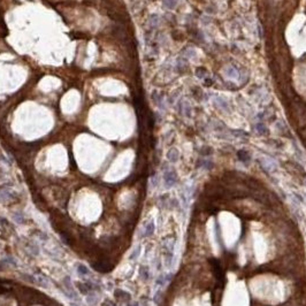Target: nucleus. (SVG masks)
<instances>
[{
    "mask_svg": "<svg viewBox=\"0 0 306 306\" xmlns=\"http://www.w3.org/2000/svg\"><path fill=\"white\" fill-rule=\"evenodd\" d=\"M163 182L167 188H171L177 182V175L174 170H167L163 174Z\"/></svg>",
    "mask_w": 306,
    "mask_h": 306,
    "instance_id": "f257e3e1",
    "label": "nucleus"
},
{
    "mask_svg": "<svg viewBox=\"0 0 306 306\" xmlns=\"http://www.w3.org/2000/svg\"><path fill=\"white\" fill-rule=\"evenodd\" d=\"M15 198V193L11 190H1L0 191V200L1 201H11Z\"/></svg>",
    "mask_w": 306,
    "mask_h": 306,
    "instance_id": "f03ea898",
    "label": "nucleus"
},
{
    "mask_svg": "<svg viewBox=\"0 0 306 306\" xmlns=\"http://www.w3.org/2000/svg\"><path fill=\"white\" fill-rule=\"evenodd\" d=\"M115 296L120 299V300H124V302H130L131 300V297H130V294H128L127 291H124V290H121V289H119V290H116L115 291Z\"/></svg>",
    "mask_w": 306,
    "mask_h": 306,
    "instance_id": "7ed1b4c3",
    "label": "nucleus"
},
{
    "mask_svg": "<svg viewBox=\"0 0 306 306\" xmlns=\"http://www.w3.org/2000/svg\"><path fill=\"white\" fill-rule=\"evenodd\" d=\"M167 159L171 162H176L179 160V151L176 148H170L167 153Z\"/></svg>",
    "mask_w": 306,
    "mask_h": 306,
    "instance_id": "20e7f679",
    "label": "nucleus"
},
{
    "mask_svg": "<svg viewBox=\"0 0 306 306\" xmlns=\"http://www.w3.org/2000/svg\"><path fill=\"white\" fill-rule=\"evenodd\" d=\"M144 236H152L153 235V232H154V222L153 221H150L148 223H146V226H145V230H144Z\"/></svg>",
    "mask_w": 306,
    "mask_h": 306,
    "instance_id": "39448f33",
    "label": "nucleus"
},
{
    "mask_svg": "<svg viewBox=\"0 0 306 306\" xmlns=\"http://www.w3.org/2000/svg\"><path fill=\"white\" fill-rule=\"evenodd\" d=\"M77 273L80 276H88L90 275V271L88 269V267L83 264H78L77 265Z\"/></svg>",
    "mask_w": 306,
    "mask_h": 306,
    "instance_id": "423d86ee",
    "label": "nucleus"
},
{
    "mask_svg": "<svg viewBox=\"0 0 306 306\" xmlns=\"http://www.w3.org/2000/svg\"><path fill=\"white\" fill-rule=\"evenodd\" d=\"M77 285V288H78V290L83 294V295H89L90 294V289H89V286L86 284V282L85 283H81V282H77L76 283Z\"/></svg>",
    "mask_w": 306,
    "mask_h": 306,
    "instance_id": "0eeeda50",
    "label": "nucleus"
},
{
    "mask_svg": "<svg viewBox=\"0 0 306 306\" xmlns=\"http://www.w3.org/2000/svg\"><path fill=\"white\" fill-rule=\"evenodd\" d=\"M139 275L143 280H148L150 277V272H148V268L146 266H140L139 268Z\"/></svg>",
    "mask_w": 306,
    "mask_h": 306,
    "instance_id": "6e6552de",
    "label": "nucleus"
},
{
    "mask_svg": "<svg viewBox=\"0 0 306 306\" xmlns=\"http://www.w3.org/2000/svg\"><path fill=\"white\" fill-rule=\"evenodd\" d=\"M1 264H6V265H11V266H13V267H16L17 266V264H16V261L13 259V258H5L2 261H1Z\"/></svg>",
    "mask_w": 306,
    "mask_h": 306,
    "instance_id": "1a4fd4ad",
    "label": "nucleus"
},
{
    "mask_svg": "<svg viewBox=\"0 0 306 306\" xmlns=\"http://www.w3.org/2000/svg\"><path fill=\"white\" fill-rule=\"evenodd\" d=\"M139 253H140V246H137V247L134 250V252L131 253V255H130V259H131V260H134V259L138 258Z\"/></svg>",
    "mask_w": 306,
    "mask_h": 306,
    "instance_id": "9d476101",
    "label": "nucleus"
},
{
    "mask_svg": "<svg viewBox=\"0 0 306 306\" xmlns=\"http://www.w3.org/2000/svg\"><path fill=\"white\" fill-rule=\"evenodd\" d=\"M163 4H165L167 7L171 8V7H174V6H175L176 0H163Z\"/></svg>",
    "mask_w": 306,
    "mask_h": 306,
    "instance_id": "9b49d317",
    "label": "nucleus"
},
{
    "mask_svg": "<svg viewBox=\"0 0 306 306\" xmlns=\"http://www.w3.org/2000/svg\"><path fill=\"white\" fill-rule=\"evenodd\" d=\"M104 306H115V305H114V304H113L111 300H108V299H107V300H105V302H104Z\"/></svg>",
    "mask_w": 306,
    "mask_h": 306,
    "instance_id": "f8f14e48",
    "label": "nucleus"
},
{
    "mask_svg": "<svg viewBox=\"0 0 306 306\" xmlns=\"http://www.w3.org/2000/svg\"><path fill=\"white\" fill-rule=\"evenodd\" d=\"M127 306H138L137 303H127Z\"/></svg>",
    "mask_w": 306,
    "mask_h": 306,
    "instance_id": "ddd939ff",
    "label": "nucleus"
},
{
    "mask_svg": "<svg viewBox=\"0 0 306 306\" xmlns=\"http://www.w3.org/2000/svg\"><path fill=\"white\" fill-rule=\"evenodd\" d=\"M72 306H78V305H76V304H73V305H72Z\"/></svg>",
    "mask_w": 306,
    "mask_h": 306,
    "instance_id": "4468645a",
    "label": "nucleus"
},
{
    "mask_svg": "<svg viewBox=\"0 0 306 306\" xmlns=\"http://www.w3.org/2000/svg\"><path fill=\"white\" fill-rule=\"evenodd\" d=\"M305 183H306V182H305Z\"/></svg>",
    "mask_w": 306,
    "mask_h": 306,
    "instance_id": "2eb2a0df",
    "label": "nucleus"
}]
</instances>
